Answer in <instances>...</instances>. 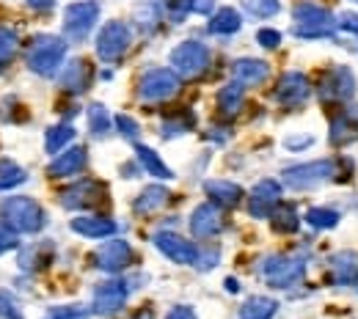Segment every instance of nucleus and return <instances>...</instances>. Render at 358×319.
I'll return each mask as SVG.
<instances>
[{"label": "nucleus", "mask_w": 358, "mask_h": 319, "mask_svg": "<svg viewBox=\"0 0 358 319\" xmlns=\"http://www.w3.org/2000/svg\"><path fill=\"white\" fill-rule=\"evenodd\" d=\"M0 223L17 234H39L47 226V212L31 195H6L0 201Z\"/></svg>", "instance_id": "1"}, {"label": "nucleus", "mask_w": 358, "mask_h": 319, "mask_svg": "<svg viewBox=\"0 0 358 319\" xmlns=\"http://www.w3.org/2000/svg\"><path fill=\"white\" fill-rule=\"evenodd\" d=\"M292 20H295L292 36H298V39H334L336 28H339V20L328 8L317 6L312 0L298 3L292 8Z\"/></svg>", "instance_id": "2"}, {"label": "nucleus", "mask_w": 358, "mask_h": 319, "mask_svg": "<svg viewBox=\"0 0 358 319\" xmlns=\"http://www.w3.org/2000/svg\"><path fill=\"white\" fill-rule=\"evenodd\" d=\"M339 160L325 157V160H312V163H301V165H289L281 171L284 184L292 190H312L320 184L328 182H342V171H339Z\"/></svg>", "instance_id": "3"}, {"label": "nucleus", "mask_w": 358, "mask_h": 319, "mask_svg": "<svg viewBox=\"0 0 358 319\" xmlns=\"http://www.w3.org/2000/svg\"><path fill=\"white\" fill-rule=\"evenodd\" d=\"M64 55H66V42L61 36L39 34L28 50V69L39 77H52L64 66Z\"/></svg>", "instance_id": "4"}, {"label": "nucleus", "mask_w": 358, "mask_h": 319, "mask_svg": "<svg viewBox=\"0 0 358 319\" xmlns=\"http://www.w3.org/2000/svg\"><path fill=\"white\" fill-rule=\"evenodd\" d=\"M133 45V31L127 22L122 20H110L99 28L96 34V58L105 61V64H116L127 55V50Z\"/></svg>", "instance_id": "5"}, {"label": "nucleus", "mask_w": 358, "mask_h": 319, "mask_svg": "<svg viewBox=\"0 0 358 319\" xmlns=\"http://www.w3.org/2000/svg\"><path fill=\"white\" fill-rule=\"evenodd\" d=\"M179 86H182V77L174 69L155 66V69H146L141 75V80H138V99L141 102H166V99L177 96Z\"/></svg>", "instance_id": "6"}, {"label": "nucleus", "mask_w": 358, "mask_h": 319, "mask_svg": "<svg viewBox=\"0 0 358 319\" xmlns=\"http://www.w3.org/2000/svg\"><path fill=\"white\" fill-rule=\"evenodd\" d=\"M210 66V47L187 39L171 50V69L177 72L182 80H193L199 75H204Z\"/></svg>", "instance_id": "7"}, {"label": "nucleus", "mask_w": 358, "mask_h": 319, "mask_svg": "<svg viewBox=\"0 0 358 319\" xmlns=\"http://www.w3.org/2000/svg\"><path fill=\"white\" fill-rule=\"evenodd\" d=\"M259 270L273 289H292L295 283L303 281L306 262L301 256H268Z\"/></svg>", "instance_id": "8"}, {"label": "nucleus", "mask_w": 358, "mask_h": 319, "mask_svg": "<svg viewBox=\"0 0 358 319\" xmlns=\"http://www.w3.org/2000/svg\"><path fill=\"white\" fill-rule=\"evenodd\" d=\"M317 94L325 102H350L356 94V75L350 72V66L334 64L320 75Z\"/></svg>", "instance_id": "9"}, {"label": "nucleus", "mask_w": 358, "mask_h": 319, "mask_svg": "<svg viewBox=\"0 0 358 319\" xmlns=\"http://www.w3.org/2000/svg\"><path fill=\"white\" fill-rule=\"evenodd\" d=\"M91 262H94V267L102 270V273H110V275L124 273V270L135 262V251L127 239L113 237V239L102 242V245L94 251Z\"/></svg>", "instance_id": "10"}, {"label": "nucleus", "mask_w": 358, "mask_h": 319, "mask_svg": "<svg viewBox=\"0 0 358 319\" xmlns=\"http://www.w3.org/2000/svg\"><path fill=\"white\" fill-rule=\"evenodd\" d=\"M96 20H99V3H94V0H80V3L66 6V11H64V36L69 42H83L91 34V28L96 25Z\"/></svg>", "instance_id": "11"}, {"label": "nucleus", "mask_w": 358, "mask_h": 319, "mask_svg": "<svg viewBox=\"0 0 358 319\" xmlns=\"http://www.w3.org/2000/svg\"><path fill=\"white\" fill-rule=\"evenodd\" d=\"M152 242H155V248L166 256V259H171L174 265H182V267H196L199 265V248H196V242H190V239H185L182 234L177 231H155L152 234Z\"/></svg>", "instance_id": "12"}, {"label": "nucleus", "mask_w": 358, "mask_h": 319, "mask_svg": "<svg viewBox=\"0 0 358 319\" xmlns=\"http://www.w3.org/2000/svg\"><path fill=\"white\" fill-rule=\"evenodd\" d=\"M309 96H312V83H309V77L303 72H287V75H281L278 83H275V91H273V99L281 107H287V110H295V107L306 105Z\"/></svg>", "instance_id": "13"}, {"label": "nucleus", "mask_w": 358, "mask_h": 319, "mask_svg": "<svg viewBox=\"0 0 358 319\" xmlns=\"http://www.w3.org/2000/svg\"><path fill=\"white\" fill-rule=\"evenodd\" d=\"M108 195V187L96 179H80V182L69 184L61 193V207L66 209H91L96 204H102Z\"/></svg>", "instance_id": "14"}, {"label": "nucleus", "mask_w": 358, "mask_h": 319, "mask_svg": "<svg viewBox=\"0 0 358 319\" xmlns=\"http://www.w3.org/2000/svg\"><path fill=\"white\" fill-rule=\"evenodd\" d=\"M187 226H190V234H193L196 239H213V237H215V234H221L224 226H226L224 209H221L218 204H213V201L199 204V207L193 209V215H190Z\"/></svg>", "instance_id": "15"}, {"label": "nucleus", "mask_w": 358, "mask_h": 319, "mask_svg": "<svg viewBox=\"0 0 358 319\" xmlns=\"http://www.w3.org/2000/svg\"><path fill=\"white\" fill-rule=\"evenodd\" d=\"M281 193H284V187H281V182H275V179L257 182V187L251 190V198H248V212L254 218H259V221H265V218L270 221L273 209L281 204Z\"/></svg>", "instance_id": "16"}, {"label": "nucleus", "mask_w": 358, "mask_h": 319, "mask_svg": "<svg viewBox=\"0 0 358 319\" xmlns=\"http://www.w3.org/2000/svg\"><path fill=\"white\" fill-rule=\"evenodd\" d=\"M127 297H130V283L127 281L96 283V289H94V311L96 314H116L119 309H124Z\"/></svg>", "instance_id": "17"}, {"label": "nucleus", "mask_w": 358, "mask_h": 319, "mask_svg": "<svg viewBox=\"0 0 358 319\" xmlns=\"http://www.w3.org/2000/svg\"><path fill=\"white\" fill-rule=\"evenodd\" d=\"M91 80H94V66H91L86 58H72L61 75H58V86L61 91L66 94H86L91 89Z\"/></svg>", "instance_id": "18"}, {"label": "nucleus", "mask_w": 358, "mask_h": 319, "mask_svg": "<svg viewBox=\"0 0 358 319\" xmlns=\"http://www.w3.org/2000/svg\"><path fill=\"white\" fill-rule=\"evenodd\" d=\"M328 283L331 286H353L358 283V253L356 251H339L328 259Z\"/></svg>", "instance_id": "19"}, {"label": "nucleus", "mask_w": 358, "mask_h": 319, "mask_svg": "<svg viewBox=\"0 0 358 319\" xmlns=\"http://www.w3.org/2000/svg\"><path fill=\"white\" fill-rule=\"evenodd\" d=\"M86 163H89V151H86L83 146H69V149H64L61 154H55V160L50 163L47 174H50L52 179H66V177L80 174V171L86 168Z\"/></svg>", "instance_id": "20"}, {"label": "nucleus", "mask_w": 358, "mask_h": 319, "mask_svg": "<svg viewBox=\"0 0 358 319\" xmlns=\"http://www.w3.org/2000/svg\"><path fill=\"white\" fill-rule=\"evenodd\" d=\"M328 140L334 146H345L358 140V105L353 107H342L334 119H331V135Z\"/></svg>", "instance_id": "21"}, {"label": "nucleus", "mask_w": 358, "mask_h": 319, "mask_svg": "<svg viewBox=\"0 0 358 319\" xmlns=\"http://www.w3.org/2000/svg\"><path fill=\"white\" fill-rule=\"evenodd\" d=\"M270 75V64L268 61H259V58H237L231 64V77L237 83H243L245 89L248 86H262Z\"/></svg>", "instance_id": "22"}, {"label": "nucleus", "mask_w": 358, "mask_h": 319, "mask_svg": "<svg viewBox=\"0 0 358 319\" xmlns=\"http://www.w3.org/2000/svg\"><path fill=\"white\" fill-rule=\"evenodd\" d=\"M69 228L80 237H89V239H105V237H113L119 226L110 218H102V215H80L69 223Z\"/></svg>", "instance_id": "23"}, {"label": "nucleus", "mask_w": 358, "mask_h": 319, "mask_svg": "<svg viewBox=\"0 0 358 319\" xmlns=\"http://www.w3.org/2000/svg\"><path fill=\"white\" fill-rule=\"evenodd\" d=\"M52 256H55V245L50 239L34 242V245H28V248L20 251V267L22 270H31V273L45 270V267L52 265Z\"/></svg>", "instance_id": "24"}, {"label": "nucleus", "mask_w": 358, "mask_h": 319, "mask_svg": "<svg viewBox=\"0 0 358 319\" xmlns=\"http://www.w3.org/2000/svg\"><path fill=\"white\" fill-rule=\"evenodd\" d=\"M204 193L210 195V201L213 204H218V207H237L240 201H243V187L237 182H226V179H210V182H204Z\"/></svg>", "instance_id": "25"}, {"label": "nucleus", "mask_w": 358, "mask_h": 319, "mask_svg": "<svg viewBox=\"0 0 358 319\" xmlns=\"http://www.w3.org/2000/svg\"><path fill=\"white\" fill-rule=\"evenodd\" d=\"M169 201H171V193H169L163 184H149V187H143V190L138 193L133 209L138 215H152V212L163 209Z\"/></svg>", "instance_id": "26"}, {"label": "nucleus", "mask_w": 358, "mask_h": 319, "mask_svg": "<svg viewBox=\"0 0 358 319\" xmlns=\"http://www.w3.org/2000/svg\"><path fill=\"white\" fill-rule=\"evenodd\" d=\"M135 157H138V165H141L149 177H155V179H174V171L163 163V157H160L155 149H149V146H143V143H135Z\"/></svg>", "instance_id": "27"}, {"label": "nucleus", "mask_w": 358, "mask_h": 319, "mask_svg": "<svg viewBox=\"0 0 358 319\" xmlns=\"http://www.w3.org/2000/svg\"><path fill=\"white\" fill-rule=\"evenodd\" d=\"M240 28H243V17H240V11L231 8V6L218 8V11L210 17V25H207V31L215 34V36H231V34H237Z\"/></svg>", "instance_id": "28"}, {"label": "nucleus", "mask_w": 358, "mask_h": 319, "mask_svg": "<svg viewBox=\"0 0 358 319\" xmlns=\"http://www.w3.org/2000/svg\"><path fill=\"white\" fill-rule=\"evenodd\" d=\"M215 102H218L221 116H234V113H240V107H243V102H245V86L237 83V80L226 83V86H221Z\"/></svg>", "instance_id": "29"}, {"label": "nucleus", "mask_w": 358, "mask_h": 319, "mask_svg": "<svg viewBox=\"0 0 358 319\" xmlns=\"http://www.w3.org/2000/svg\"><path fill=\"white\" fill-rule=\"evenodd\" d=\"M278 311V303L265 295H254L240 306V319H273Z\"/></svg>", "instance_id": "30"}, {"label": "nucleus", "mask_w": 358, "mask_h": 319, "mask_svg": "<svg viewBox=\"0 0 358 319\" xmlns=\"http://www.w3.org/2000/svg\"><path fill=\"white\" fill-rule=\"evenodd\" d=\"M270 223H273V228H275L278 234H292V231L301 228V215H298V209H295L292 204H284V201H281V204L273 209Z\"/></svg>", "instance_id": "31"}, {"label": "nucleus", "mask_w": 358, "mask_h": 319, "mask_svg": "<svg viewBox=\"0 0 358 319\" xmlns=\"http://www.w3.org/2000/svg\"><path fill=\"white\" fill-rule=\"evenodd\" d=\"M72 140H75V127L72 124H55V127H50L45 133L47 154H61Z\"/></svg>", "instance_id": "32"}, {"label": "nucleus", "mask_w": 358, "mask_h": 319, "mask_svg": "<svg viewBox=\"0 0 358 319\" xmlns=\"http://www.w3.org/2000/svg\"><path fill=\"white\" fill-rule=\"evenodd\" d=\"M303 221H306L312 228H317V231H331V228L339 226L342 215H339L336 209H331V207H312V209L306 212Z\"/></svg>", "instance_id": "33"}, {"label": "nucleus", "mask_w": 358, "mask_h": 319, "mask_svg": "<svg viewBox=\"0 0 358 319\" xmlns=\"http://www.w3.org/2000/svg\"><path fill=\"white\" fill-rule=\"evenodd\" d=\"M110 127H113V121H110V116H108V107L105 105H99V102H94L89 107V130L94 138H105L110 133Z\"/></svg>", "instance_id": "34"}, {"label": "nucleus", "mask_w": 358, "mask_h": 319, "mask_svg": "<svg viewBox=\"0 0 358 319\" xmlns=\"http://www.w3.org/2000/svg\"><path fill=\"white\" fill-rule=\"evenodd\" d=\"M193 124H196V116H193L190 110H182L179 116H171V119H166V121H163V127H160V135H163V138L185 135L187 130H193Z\"/></svg>", "instance_id": "35"}, {"label": "nucleus", "mask_w": 358, "mask_h": 319, "mask_svg": "<svg viewBox=\"0 0 358 319\" xmlns=\"http://www.w3.org/2000/svg\"><path fill=\"white\" fill-rule=\"evenodd\" d=\"M28 179L25 168H20L14 160L3 157L0 160V190H11V187H20V184Z\"/></svg>", "instance_id": "36"}, {"label": "nucleus", "mask_w": 358, "mask_h": 319, "mask_svg": "<svg viewBox=\"0 0 358 319\" xmlns=\"http://www.w3.org/2000/svg\"><path fill=\"white\" fill-rule=\"evenodd\" d=\"M17 50H20V36H17V31H11V28H0V69H3L6 64L14 61Z\"/></svg>", "instance_id": "37"}, {"label": "nucleus", "mask_w": 358, "mask_h": 319, "mask_svg": "<svg viewBox=\"0 0 358 319\" xmlns=\"http://www.w3.org/2000/svg\"><path fill=\"white\" fill-rule=\"evenodd\" d=\"M243 6L257 20H270V17H275L281 11V3L278 0H243Z\"/></svg>", "instance_id": "38"}, {"label": "nucleus", "mask_w": 358, "mask_h": 319, "mask_svg": "<svg viewBox=\"0 0 358 319\" xmlns=\"http://www.w3.org/2000/svg\"><path fill=\"white\" fill-rule=\"evenodd\" d=\"M160 6L171 22H182L187 14H193V0H160Z\"/></svg>", "instance_id": "39"}, {"label": "nucleus", "mask_w": 358, "mask_h": 319, "mask_svg": "<svg viewBox=\"0 0 358 319\" xmlns=\"http://www.w3.org/2000/svg\"><path fill=\"white\" fill-rule=\"evenodd\" d=\"M91 311L86 306H55L42 319H89Z\"/></svg>", "instance_id": "40"}, {"label": "nucleus", "mask_w": 358, "mask_h": 319, "mask_svg": "<svg viewBox=\"0 0 358 319\" xmlns=\"http://www.w3.org/2000/svg\"><path fill=\"white\" fill-rule=\"evenodd\" d=\"M113 127L119 130V135L127 138V140H138V135H141V127H138V121L135 119H130V116H116L113 119Z\"/></svg>", "instance_id": "41"}, {"label": "nucleus", "mask_w": 358, "mask_h": 319, "mask_svg": "<svg viewBox=\"0 0 358 319\" xmlns=\"http://www.w3.org/2000/svg\"><path fill=\"white\" fill-rule=\"evenodd\" d=\"M0 319H25L17 300L8 295V292H0Z\"/></svg>", "instance_id": "42"}, {"label": "nucleus", "mask_w": 358, "mask_h": 319, "mask_svg": "<svg viewBox=\"0 0 358 319\" xmlns=\"http://www.w3.org/2000/svg\"><path fill=\"white\" fill-rule=\"evenodd\" d=\"M257 42L265 50H275V47L281 45V34L275 28H262V31H257Z\"/></svg>", "instance_id": "43"}, {"label": "nucleus", "mask_w": 358, "mask_h": 319, "mask_svg": "<svg viewBox=\"0 0 358 319\" xmlns=\"http://www.w3.org/2000/svg\"><path fill=\"white\" fill-rule=\"evenodd\" d=\"M14 248H20L17 231H11L8 226H3V223H0V256H3V253H8V251H14Z\"/></svg>", "instance_id": "44"}, {"label": "nucleus", "mask_w": 358, "mask_h": 319, "mask_svg": "<svg viewBox=\"0 0 358 319\" xmlns=\"http://www.w3.org/2000/svg\"><path fill=\"white\" fill-rule=\"evenodd\" d=\"M218 248H210V251H204V253H199V270H213L215 267V262H218Z\"/></svg>", "instance_id": "45"}, {"label": "nucleus", "mask_w": 358, "mask_h": 319, "mask_svg": "<svg viewBox=\"0 0 358 319\" xmlns=\"http://www.w3.org/2000/svg\"><path fill=\"white\" fill-rule=\"evenodd\" d=\"M339 28L348 31V34H353V36H358V14L356 11H345V14L339 17Z\"/></svg>", "instance_id": "46"}, {"label": "nucleus", "mask_w": 358, "mask_h": 319, "mask_svg": "<svg viewBox=\"0 0 358 319\" xmlns=\"http://www.w3.org/2000/svg\"><path fill=\"white\" fill-rule=\"evenodd\" d=\"M314 143V138L312 135H303V138H287L284 140V146L287 149H292V151H298V149H309Z\"/></svg>", "instance_id": "47"}, {"label": "nucleus", "mask_w": 358, "mask_h": 319, "mask_svg": "<svg viewBox=\"0 0 358 319\" xmlns=\"http://www.w3.org/2000/svg\"><path fill=\"white\" fill-rule=\"evenodd\" d=\"M166 319H199V317H196V311L190 306H174Z\"/></svg>", "instance_id": "48"}, {"label": "nucleus", "mask_w": 358, "mask_h": 319, "mask_svg": "<svg viewBox=\"0 0 358 319\" xmlns=\"http://www.w3.org/2000/svg\"><path fill=\"white\" fill-rule=\"evenodd\" d=\"M193 14H215V0H193Z\"/></svg>", "instance_id": "49"}, {"label": "nucleus", "mask_w": 358, "mask_h": 319, "mask_svg": "<svg viewBox=\"0 0 358 319\" xmlns=\"http://www.w3.org/2000/svg\"><path fill=\"white\" fill-rule=\"evenodd\" d=\"M28 6L36 8V11H50L55 6V0H28Z\"/></svg>", "instance_id": "50"}, {"label": "nucleus", "mask_w": 358, "mask_h": 319, "mask_svg": "<svg viewBox=\"0 0 358 319\" xmlns=\"http://www.w3.org/2000/svg\"><path fill=\"white\" fill-rule=\"evenodd\" d=\"M226 292H231V295H234V292H240V283H237L234 278H226Z\"/></svg>", "instance_id": "51"}, {"label": "nucleus", "mask_w": 358, "mask_h": 319, "mask_svg": "<svg viewBox=\"0 0 358 319\" xmlns=\"http://www.w3.org/2000/svg\"><path fill=\"white\" fill-rule=\"evenodd\" d=\"M135 319H152V311H143V314H138Z\"/></svg>", "instance_id": "52"}, {"label": "nucleus", "mask_w": 358, "mask_h": 319, "mask_svg": "<svg viewBox=\"0 0 358 319\" xmlns=\"http://www.w3.org/2000/svg\"><path fill=\"white\" fill-rule=\"evenodd\" d=\"M356 3H358V0H356Z\"/></svg>", "instance_id": "53"}]
</instances>
